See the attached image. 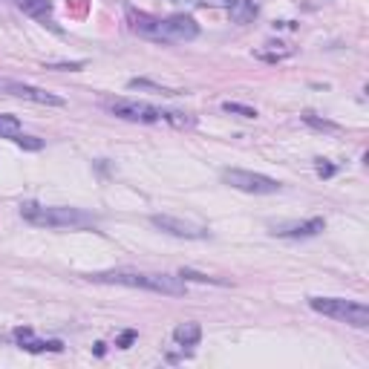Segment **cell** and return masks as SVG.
<instances>
[{
  "label": "cell",
  "mask_w": 369,
  "mask_h": 369,
  "mask_svg": "<svg viewBox=\"0 0 369 369\" xmlns=\"http://www.w3.org/2000/svg\"><path fill=\"white\" fill-rule=\"evenodd\" d=\"M87 280L101 283V286H127V288H144V292H156L165 297H182L185 295V280L179 275H148V271H133V268H110V271H95L87 275Z\"/></svg>",
  "instance_id": "obj_1"
},
{
  "label": "cell",
  "mask_w": 369,
  "mask_h": 369,
  "mask_svg": "<svg viewBox=\"0 0 369 369\" xmlns=\"http://www.w3.org/2000/svg\"><path fill=\"white\" fill-rule=\"evenodd\" d=\"M21 217L35 228H70V231H84L99 226V217L84 211V208H67V205H35L26 202L21 205Z\"/></svg>",
  "instance_id": "obj_2"
},
{
  "label": "cell",
  "mask_w": 369,
  "mask_h": 369,
  "mask_svg": "<svg viewBox=\"0 0 369 369\" xmlns=\"http://www.w3.org/2000/svg\"><path fill=\"white\" fill-rule=\"evenodd\" d=\"M309 306L332 320H341V323H349L355 329H366L369 326V309L366 303L358 300H346V297H309Z\"/></svg>",
  "instance_id": "obj_3"
},
{
  "label": "cell",
  "mask_w": 369,
  "mask_h": 369,
  "mask_svg": "<svg viewBox=\"0 0 369 369\" xmlns=\"http://www.w3.org/2000/svg\"><path fill=\"white\" fill-rule=\"evenodd\" d=\"M222 182L231 185L234 190H243V194H254V197H268V194H277L280 190L277 179H271L266 173L243 170V168H226L222 170Z\"/></svg>",
  "instance_id": "obj_4"
},
{
  "label": "cell",
  "mask_w": 369,
  "mask_h": 369,
  "mask_svg": "<svg viewBox=\"0 0 369 369\" xmlns=\"http://www.w3.org/2000/svg\"><path fill=\"white\" fill-rule=\"evenodd\" d=\"M107 113H113L116 119L124 121H136V124H156L165 121V110H159L148 101H136V99H104L101 101Z\"/></svg>",
  "instance_id": "obj_5"
},
{
  "label": "cell",
  "mask_w": 369,
  "mask_h": 369,
  "mask_svg": "<svg viewBox=\"0 0 369 369\" xmlns=\"http://www.w3.org/2000/svg\"><path fill=\"white\" fill-rule=\"evenodd\" d=\"M0 92L12 95V99L32 101V104H46V107H63V104H67L61 95H52V92H46L41 87L23 84V81H14V78H0Z\"/></svg>",
  "instance_id": "obj_6"
},
{
  "label": "cell",
  "mask_w": 369,
  "mask_h": 369,
  "mask_svg": "<svg viewBox=\"0 0 369 369\" xmlns=\"http://www.w3.org/2000/svg\"><path fill=\"white\" fill-rule=\"evenodd\" d=\"M199 35V26L190 14H170L162 18V29H159V43H185Z\"/></svg>",
  "instance_id": "obj_7"
},
{
  "label": "cell",
  "mask_w": 369,
  "mask_h": 369,
  "mask_svg": "<svg viewBox=\"0 0 369 369\" xmlns=\"http://www.w3.org/2000/svg\"><path fill=\"white\" fill-rule=\"evenodd\" d=\"M150 226L170 234V237H179V239H205L208 237V228L194 226V222H185L179 217H168V214H153Z\"/></svg>",
  "instance_id": "obj_8"
},
{
  "label": "cell",
  "mask_w": 369,
  "mask_h": 369,
  "mask_svg": "<svg viewBox=\"0 0 369 369\" xmlns=\"http://www.w3.org/2000/svg\"><path fill=\"white\" fill-rule=\"evenodd\" d=\"M323 228H326V222L320 217H312V219H303V222H280V226L271 228V234L286 237V239H306V237H317Z\"/></svg>",
  "instance_id": "obj_9"
},
{
  "label": "cell",
  "mask_w": 369,
  "mask_h": 369,
  "mask_svg": "<svg viewBox=\"0 0 369 369\" xmlns=\"http://www.w3.org/2000/svg\"><path fill=\"white\" fill-rule=\"evenodd\" d=\"M127 26H130L136 35L156 41L159 43V29H162V18H156L150 12H139V9H127Z\"/></svg>",
  "instance_id": "obj_10"
},
{
  "label": "cell",
  "mask_w": 369,
  "mask_h": 369,
  "mask_svg": "<svg viewBox=\"0 0 369 369\" xmlns=\"http://www.w3.org/2000/svg\"><path fill=\"white\" fill-rule=\"evenodd\" d=\"M12 338L18 341V346L26 349V352H61V349H63L61 341H38V338H35V332H32L29 326L14 329Z\"/></svg>",
  "instance_id": "obj_11"
},
{
  "label": "cell",
  "mask_w": 369,
  "mask_h": 369,
  "mask_svg": "<svg viewBox=\"0 0 369 369\" xmlns=\"http://www.w3.org/2000/svg\"><path fill=\"white\" fill-rule=\"evenodd\" d=\"M228 14L239 26L251 23L257 18V0H228Z\"/></svg>",
  "instance_id": "obj_12"
},
{
  "label": "cell",
  "mask_w": 369,
  "mask_h": 369,
  "mask_svg": "<svg viewBox=\"0 0 369 369\" xmlns=\"http://www.w3.org/2000/svg\"><path fill=\"white\" fill-rule=\"evenodd\" d=\"M14 6L35 21H50L52 14V0H14Z\"/></svg>",
  "instance_id": "obj_13"
},
{
  "label": "cell",
  "mask_w": 369,
  "mask_h": 369,
  "mask_svg": "<svg viewBox=\"0 0 369 369\" xmlns=\"http://www.w3.org/2000/svg\"><path fill=\"white\" fill-rule=\"evenodd\" d=\"M173 341L179 346H197L202 341V326L194 323V320H188V323H179L173 329Z\"/></svg>",
  "instance_id": "obj_14"
},
{
  "label": "cell",
  "mask_w": 369,
  "mask_h": 369,
  "mask_svg": "<svg viewBox=\"0 0 369 369\" xmlns=\"http://www.w3.org/2000/svg\"><path fill=\"white\" fill-rule=\"evenodd\" d=\"M23 133V127L18 121V116H9V113H0V139H18Z\"/></svg>",
  "instance_id": "obj_15"
},
{
  "label": "cell",
  "mask_w": 369,
  "mask_h": 369,
  "mask_svg": "<svg viewBox=\"0 0 369 369\" xmlns=\"http://www.w3.org/2000/svg\"><path fill=\"white\" fill-rule=\"evenodd\" d=\"M266 46H271V50H257V58H260V61L277 63V61H283V58L292 55V50H288L286 43H266Z\"/></svg>",
  "instance_id": "obj_16"
},
{
  "label": "cell",
  "mask_w": 369,
  "mask_h": 369,
  "mask_svg": "<svg viewBox=\"0 0 369 369\" xmlns=\"http://www.w3.org/2000/svg\"><path fill=\"white\" fill-rule=\"evenodd\" d=\"M130 90H150V92H159V95H179V90H170V87H162V84H153L148 81V78H133L130 84H127Z\"/></svg>",
  "instance_id": "obj_17"
},
{
  "label": "cell",
  "mask_w": 369,
  "mask_h": 369,
  "mask_svg": "<svg viewBox=\"0 0 369 369\" xmlns=\"http://www.w3.org/2000/svg\"><path fill=\"white\" fill-rule=\"evenodd\" d=\"M179 277L188 283V280H194V283H217V286H222V280H217V277H208V275H202V271H194V268H182L179 271Z\"/></svg>",
  "instance_id": "obj_18"
},
{
  "label": "cell",
  "mask_w": 369,
  "mask_h": 369,
  "mask_svg": "<svg viewBox=\"0 0 369 369\" xmlns=\"http://www.w3.org/2000/svg\"><path fill=\"white\" fill-rule=\"evenodd\" d=\"M222 110H226V113H237V116H243V119H257V110L254 107L237 104V101H226V104H222Z\"/></svg>",
  "instance_id": "obj_19"
},
{
  "label": "cell",
  "mask_w": 369,
  "mask_h": 369,
  "mask_svg": "<svg viewBox=\"0 0 369 369\" xmlns=\"http://www.w3.org/2000/svg\"><path fill=\"white\" fill-rule=\"evenodd\" d=\"M303 121H306V124H312V127H317V130H338V124H335V121H326V119H315L312 113H306V116H303Z\"/></svg>",
  "instance_id": "obj_20"
},
{
  "label": "cell",
  "mask_w": 369,
  "mask_h": 369,
  "mask_svg": "<svg viewBox=\"0 0 369 369\" xmlns=\"http://www.w3.org/2000/svg\"><path fill=\"white\" fill-rule=\"evenodd\" d=\"M14 144H21V148H26V150H41L43 148V141L41 139H35V136H18V139H14Z\"/></svg>",
  "instance_id": "obj_21"
},
{
  "label": "cell",
  "mask_w": 369,
  "mask_h": 369,
  "mask_svg": "<svg viewBox=\"0 0 369 369\" xmlns=\"http://www.w3.org/2000/svg\"><path fill=\"white\" fill-rule=\"evenodd\" d=\"M179 3H188V6H211V9H219V6H228V0H179Z\"/></svg>",
  "instance_id": "obj_22"
},
{
  "label": "cell",
  "mask_w": 369,
  "mask_h": 369,
  "mask_svg": "<svg viewBox=\"0 0 369 369\" xmlns=\"http://www.w3.org/2000/svg\"><path fill=\"white\" fill-rule=\"evenodd\" d=\"M84 67V61H72V63H50V67H46V70H81Z\"/></svg>",
  "instance_id": "obj_23"
},
{
  "label": "cell",
  "mask_w": 369,
  "mask_h": 369,
  "mask_svg": "<svg viewBox=\"0 0 369 369\" xmlns=\"http://www.w3.org/2000/svg\"><path fill=\"white\" fill-rule=\"evenodd\" d=\"M133 341H136V332H124V335H121V341H119V346H121V349H127Z\"/></svg>",
  "instance_id": "obj_24"
},
{
  "label": "cell",
  "mask_w": 369,
  "mask_h": 369,
  "mask_svg": "<svg viewBox=\"0 0 369 369\" xmlns=\"http://www.w3.org/2000/svg\"><path fill=\"white\" fill-rule=\"evenodd\" d=\"M317 173H320V176H332V173H335V168H332V165H323V162H320V165H317Z\"/></svg>",
  "instance_id": "obj_25"
},
{
  "label": "cell",
  "mask_w": 369,
  "mask_h": 369,
  "mask_svg": "<svg viewBox=\"0 0 369 369\" xmlns=\"http://www.w3.org/2000/svg\"><path fill=\"white\" fill-rule=\"evenodd\" d=\"M3 341H6V338H3V335H0V343H3Z\"/></svg>",
  "instance_id": "obj_26"
}]
</instances>
